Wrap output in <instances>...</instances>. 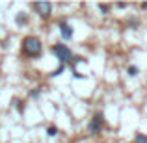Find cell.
I'll use <instances>...</instances> for the list:
<instances>
[{
    "instance_id": "9a60e30c",
    "label": "cell",
    "mask_w": 147,
    "mask_h": 143,
    "mask_svg": "<svg viewBox=\"0 0 147 143\" xmlns=\"http://www.w3.org/2000/svg\"><path fill=\"white\" fill-rule=\"evenodd\" d=\"M129 26H130V28H138V26H140V21H138V19H130Z\"/></svg>"
},
{
    "instance_id": "ba28073f",
    "label": "cell",
    "mask_w": 147,
    "mask_h": 143,
    "mask_svg": "<svg viewBox=\"0 0 147 143\" xmlns=\"http://www.w3.org/2000/svg\"><path fill=\"white\" fill-rule=\"evenodd\" d=\"M127 75H129L130 78H134V76L140 75V69H138L136 65H129V67H127Z\"/></svg>"
},
{
    "instance_id": "3957f363",
    "label": "cell",
    "mask_w": 147,
    "mask_h": 143,
    "mask_svg": "<svg viewBox=\"0 0 147 143\" xmlns=\"http://www.w3.org/2000/svg\"><path fill=\"white\" fill-rule=\"evenodd\" d=\"M104 126H106V121H104L102 111H95L93 117H91V121L88 123V134H91V136H99V134L104 130Z\"/></svg>"
},
{
    "instance_id": "6da1fadb",
    "label": "cell",
    "mask_w": 147,
    "mask_h": 143,
    "mask_svg": "<svg viewBox=\"0 0 147 143\" xmlns=\"http://www.w3.org/2000/svg\"><path fill=\"white\" fill-rule=\"evenodd\" d=\"M21 52L28 60H37L43 54V41L37 36H26L21 43Z\"/></svg>"
},
{
    "instance_id": "30bf717a",
    "label": "cell",
    "mask_w": 147,
    "mask_h": 143,
    "mask_svg": "<svg viewBox=\"0 0 147 143\" xmlns=\"http://www.w3.org/2000/svg\"><path fill=\"white\" fill-rule=\"evenodd\" d=\"M134 143H147V136L142 132H136V136H134Z\"/></svg>"
},
{
    "instance_id": "8fae6325",
    "label": "cell",
    "mask_w": 147,
    "mask_h": 143,
    "mask_svg": "<svg viewBox=\"0 0 147 143\" xmlns=\"http://www.w3.org/2000/svg\"><path fill=\"white\" fill-rule=\"evenodd\" d=\"M63 71H65V65H60V67H58L56 71H52V73H50V76H52V78H56V76L63 75Z\"/></svg>"
},
{
    "instance_id": "4fadbf2b",
    "label": "cell",
    "mask_w": 147,
    "mask_h": 143,
    "mask_svg": "<svg viewBox=\"0 0 147 143\" xmlns=\"http://www.w3.org/2000/svg\"><path fill=\"white\" fill-rule=\"evenodd\" d=\"M39 95H41V87H37V89L30 91V99H39Z\"/></svg>"
},
{
    "instance_id": "52a82bcc",
    "label": "cell",
    "mask_w": 147,
    "mask_h": 143,
    "mask_svg": "<svg viewBox=\"0 0 147 143\" xmlns=\"http://www.w3.org/2000/svg\"><path fill=\"white\" fill-rule=\"evenodd\" d=\"M58 134H60V130H58V126L50 123V125L47 126V136H49V138H56Z\"/></svg>"
},
{
    "instance_id": "5b68a950",
    "label": "cell",
    "mask_w": 147,
    "mask_h": 143,
    "mask_svg": "<svg viewBox=\"0 0 147 143\" xmlns=\"http://www.w3.org/2000/svg\"><path fill=\"white\" fill-rule=\"evenodd\" d=\"M32 9L45 21V19H49L50 13H52V4H50V2H34Z\"/></svg>"
},
{
    "instance_id": "e0dca14e",
    "label": "cell",
    "mask_w": 147,
    "mask_h": 143,
    "mask_svg": "<svg viewBox=\"0 0 147 143\" xmlns=\"http://www.w3.org/2000/svg\"><path fill=\"white\" fill-rule=\"evenodd\" d=\"M115 6H117V7H119V9H125V7H127V4H125V2H123V4H121V2H119V4H115Z\"/></svg>"
},
{
    "instance_id": "7a4b0ae2",
    "label": "cell",
    "mask_w": 147,
    "mask_h": 143,
    "mask_svg": "<svg viewBox=\"0 0 147 143\" xmlns=\"http://www.w3.org/2000/svg\"><path fill=\"white\" fill-rule=\"evenodd\" d=\"M50 52L56 56V60L60 61V65H65L69 63V61H73V50L67 47V45H61V43H54L52 47H50Z\"/></svg>"
},
{
    "instance_id": "7c38bea8",
    "label": "cell",
    "mask_w": 147,
    "mask_h": 143,
    "mask_svg": "<svg viewBox=\"0 0 147 143\" xmlns=\"http://www.w3.org/2000/svg\"><path fill=\"white\" fill-rule=\"evenodd\" d=\"M99 9H100V13H110V4H99Z\"/></svg>"
},
{
    "instance_id": "277c9868",
    "label": "cell",
    "mask_w": 147,
    "mask_h": 143,
    "mask_svg": "<svg viewBox=\"0 0 147 143\" xmlns=\"http://www.w3.org/2000/svg\"><path fill=\"white\" fill-rule=\"evenodd\" d=\"M58 28H60V36L63 41H71L75 36V28L67 22V19H60L58 21Z\"/></svg>"
},
{
    "instance_id": "2e32d148",
    "label": "cell",
    "mask_w": 147,
    "mask_h": 143,
    "mask_svg": "<svg viewBox=\"0 0 147 143\" xmlns=\"http://www.w3.org/2000/svg\"><path fill=\"white\" fill-rule=\"evenodd\" d=\"M73 76H75V78H80V80H82V78H86V76H84L82 73H78V71H76V69H75V71H73Z\"/></svg>"
},
{
    "instance_id": "8992f818",
    "label": "cell",
    "mask_w": 147,
    "mask_h": 143,
    "mask_svg": "<svg viewBox=\"0 0 147 143\" xmlns=\"http://www.w3.org/2000/svg\"><path fill=\"white\" fill-rule=\"evenodd\" d=\"M28 21H30L28 15L22 13V11H21V13H17V17H15V24H17V26H26V24H28Z\"/></svg>"
},
{
    "instance_id": "5bb4252c",
    "label": "cell",
    "mask_w": 147,
    "mask_h": 143,
    "mask_svg": "<svg viewBox=\"0 0 147 143\" xmlns=\"http://www.w3.org/2000/svg\"><path fill=\"white\" fill-rule=\"evenodd\" d=\"M73 63H86V58L84 56H75L73 58Z\"/></svg>"
},
{
    "instance_id": "d6986e66",
    "label": "cell",
    "mask_w": 147,
    "mask_h": 143,
    "mask_svg": "<svg viewBox=\"0 0 147 143\" xmlns=\"http://www.w3.org/2000/svg\"><path fill=\"white\" fill-rule=\"evenodd\" d=\"M132 143H134V141H132Z\"/></svg>"
},
{
    "instance_id": "ac0fdd59",
    "label": "cell",
    "mask_w": 147,
    "mask_h": 143,
    "mask_svg": "<svg viewBox=\"0 0 147 143\" xmlns=\"http://www.w3.org/2000/svg\"><path fill=\"white\" fill-rule=\"evenodd\" d=\"M140 7H142V9H147V2H144V4H140Z\"/></svg>"
},
{
    "instance_id": "9c48e42d",
    "label": "cell",
    "mask_w": 147,
    "mask_h": 143,
    "mask_svg": "<svg viewBox=\"0 0 147 143\" xmlns=\"http://www.w3.org/2000/svg\"><path fill=\"white\" fill-rule=\"evenodd\" d=\"M11 104H13V106L17 108L19 111H21V113H22V111H24V102H22L21 99H13V100H11Z\"/></svg>"
}]
</instances>
